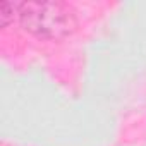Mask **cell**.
Masks as SVG:
<instances>
[{
    "mask_svg": "<svg viewBox=\"0 0 146 146\" xmlns=\"http://www.w3.org/2000/svg\"><path fill=\"white\" fill-rule=\"evenodd\" d=\"M21 26L43 40H62L78 28L76 11L64 2H23L17 4Z\"/></svg>",
    "mask_w": 146,
    "mask_h": 146,
    "instance_id": "1",
    "label": "cell"
},
{
    "mask_svg": "<svg viewBox=\"0 0 146 146\" xmlns=\"http://www.w3.org/2000/svg\"><path fill=\"white\" fill-rule=\"evenodd\" d=\"M14 17H17V4L0 2V24L5 28L14 21Z\"/></svg>",
    "mask_w": 146,
    "mask_h": 146,
    "instance_id": "2",
    "label": "cell"
}]
</instances>
